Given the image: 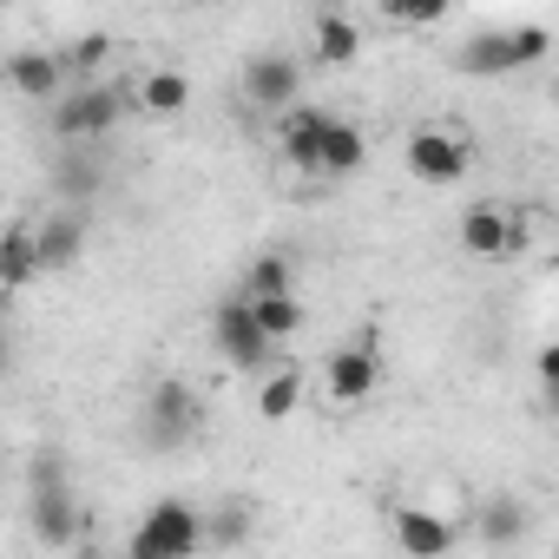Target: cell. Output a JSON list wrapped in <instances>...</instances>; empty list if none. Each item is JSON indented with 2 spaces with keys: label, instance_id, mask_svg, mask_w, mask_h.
<instances>
[{
  "label": "cell",
  "instance_id": "6da1fadb",
  "mask_svg": "<svg viewBox=\"0 0 559 559\" xmlns=\"http://www.w3.org/2000/svg\"><path fill=\"white\" fill-rule=\"evenodd\" d=\"M198 428H204V395H198L191 382L165 376V382L145 389V408H139V435H145V448L178 454V448L198 441Z\"/></svg>",
  "mask_w": 559,
  "mask_h": 559
},
{
  "label": "cell",
  "instance_id": "7c38bea8",
  "mask_svg": "<svg viewBox=\"0 0 559 559\" xmlns=\"http://www.w3.org/2000/svg\"><path fill=\"white\" fill-rule=\"evenodd\" d=\"M80 250H86V204L53 211V217H40V224H34V263H40V276L73 270V263H80Z\"/></svg>",
  "mask_w": 559,
  "mask_h": 559
},
{
  "label": "cell",
  "instance_id": "9c48e42d",
  "mask_svg": "<svg viewBox=\"0 0 559 559\" xmlns=\"http://www.w3.org/2000/svg\"><path fill=\"white\" fill-rule=\"evenodd\" d=\"M243 99L263 112H290L304 106V60L297 53H257L243 67Z\"/></svg>",
  "mask_w": 559,
  "mask_h": 559
},
{
  "label": "cell",
  "instance_id": "ffe728a7",
  "mask_svg": "<svg viewBox=\"0 0 559 559\" xmlns=\"http://www.w3.org/2000/svg\"><path fill=\"white\" fill-rule=\"evenodd\" d=\"M40 276L34 263V224H8L0 230V290H27Z\"/></svg>",
  "mask_w": 559,
  "mask_h": 559
},
{
  "label": "cell",
  "instance_id": "83f0119b",
  "mask_svg": "<svg viewBox=\"0 0 559 559\" xmlns=\"http://www.w3.org/2000/svg\"><path fill=\"white\" fill-rule=\"evenodd\" d=\"M0 376H8V336H0Z\"/></svg>",
  "mask_w": 559,
  "mask_h": 559
},
{
  "label": "cell",
  "instance_id": "8992f818",
  "mask_svg": "<svg viewBox=\"0 0 559 559\" xmlns=\"http://www.w3.org/2000/svg\"><path fill=\"white\" fill-rule=\"evenodd\" d=\"M454 243H461L474 263L513 257V250L526 243V217H520L513 204H500V198H480V204H467V211H461V224H454Z\"/></svg>",
  "mask_w": 559,
  "mask_h": 559
},
{
  "label": "cell",
  "instance_id": "cb8c5ba5",
  "mask_svg": "<svg viewBox=\"0 0 559 559\" xmlns=\"http://www.w3.org/2000/svg\"><path fill=\"white\" fill-rule=\"evenodd\" d=\"M250 533V507H217V513H204V546H237Z\"/></svg>",
  "mask_w": 559,
  "mask_h": 559
},
{
  "label": "cell",
  "instance_id": "52a82bcc",
  "mask_svg": "<svg viewBox=\"0 0 559 559\" xmlns=\"http://www.w3.org/2000/svg\"><path fill=\"white\" fill-rule=\"evenodd\" d=\"M376 389H382V349H376V336L336 343V349L323 356V395H330L336 408H362Z\"/></svg>",
  "mask_w": 559,
  "mask_h": 559
},
{
  "label": "cell",
  "instance_id": "4fadbf2b",
  "mask_svg": "<svg viewBox=\"0 0 559 559\" xmlns=\"http://www.w3.org/2000/svg\"><path fill=\"white\" fill-rule=\"evenodd\" d=\"M27 526H34V539L40 546H73L80 539V526H86V507L73 500V487H47V493H27Z\"/></svg>",
  "mask_w": 559,
  "mask_h": 559
},
{
  "label": "cell",
  "instance_id": "e0dca14e",
  "mask_svg": "<svg viewBox=\"0 0 559 559\" xmlns=\"http://www.w3.org/2000/svg\"><path fill=\"white\" fill-rule=\"evenodd\" d=\"M362 165H369V132H362V126H349V119H330L317 171H323V178H356Z\"/></svg>",
  "mask_w": 559,
  "mask_h": 559
},
{
  "label": "cell",
  "instance_id": "9a60e30c",
  "mask_svg": "<svg viewBox=\"0 0 559 559\" xmlns=\"http://www.w3.org/2000/svg\"><path fill=\"white\" fill-rule=\"evenodd\" d=\"M126 99H132L145 119H178V112L191 106V73H178V67H145Z\"/></svg>",
  "mask_w": 559,
  "mask_h": 559
},
{
  "label": "cell",
  "instance_id": "30bf717a",
  "mask_svg": "<svg viewBox=\"0 0 559 559\" xmlns=\"http://www.w3.org/2000/svg\"><path fill=\"white\" fill-rule=\"evenodd\" d=\"M389 533H395V546H402L408 559H448V552H454V539H461V526H454L448 513L415 507V500H402V507L389 513Z\"/></svg>",
  "mask_w": 559,
  "mask_h": 559
},
{
  "label": "cell",
  "instance_id": "44dd1931",
  "mask_svg": "<svg viewBox=\"0 0 559 559\" xmlns=\"http://www.w3.org/2000/svg\"><path fill=\"white\" fill-rule=\"evenodd\" d=\"M257 297H297V263L290 257H257L250 270H243V290H237V304H257Z\"/></svg>",
  "mask_w": 559,
  "mask_h": 559
},
{
  "label": "cell",
  "instance_id": "3957f363",
  "mask_svg": "<svg viewBox=\"0 0 559 559\" xmlns=\"http://www.w3.org/2000/svg\"><path fill=\"white\" fill-rule=\"evenodd\" d=\"M402 165H408V178L415 185H461L467 178V165H474V139L454 126V119H428V126H415L408 139H402Z\"/></svg>",
  "mask_w": 559,
  "mask_h": 559
},
{
  "label": "cell",
  "instance_id": "484cf974",
  "mask_svg": "<svg viewBox=\"0 0 559 559\" xmlns=\"http://www.w3.org/2000/svg\"><path fill=\"white\" fill-rule=\"evenodd\" d=\"M47 487H67V461L60 454H34L27 461V493H47Z\"/></svg>",
  "mask_w": 559,
  "mask_h": 559
},
{
  "label": "cell",
  "instance_id": "4316f807",
  "mask_svg": "<svg viewBox=\"0 0 559 559\" xmlns=\"http://www.w3.org/2000/svg\"><path fill=\"white\" fill-rule=\"evenodd\" d=\"M60 191H67V198H93V191H99V171L73 158V165H60Z\"/></svg>",
  "mask_w": 559,
  "mask_h": 559
},
{
  "label": "cell",
  "instance_id": "d6986e66",
  "mask_svg": "<svg viewBox=\"0 0 559 559\" xmlns=\"http://www.w3.org/2000/svg\"><path fill=\"white\" fill-rule=\"evenodd\" d=\"M243 317L257 323V336L276 349V343H297L304 336V297H257V304H243Z\"/></svg>",
  "mask_w": 559,
  "mask_h": 559
},
{
  "label": "cell",
  "instance_id": "2e32d148",
  "mask_svg": "<svg viewBox=\"0 0 559 559\" xmlns=\"http://www.w3.org/2000/svg\"><path fill=\"white\" fill-rule=\"evenodd\" d=\"M310 53H317L323 67H356V60H362V27H356L343 8H323V14L310 21Z\"/></svg>",
  "mask_w": 559,
  "mask_h": 559
},
{
  "label": "cell",
  "instance_id": "7a4b0ae2",
  "mask_svg": "<svg viewBox=\"0 0 559 559\" xmlns=\"http://www.w3.org/2000/svg\"><path fill=\"white\" fill-rule=\"evenodd\" d=\"M546 47H552V34H546L539 21H520V27H487V34H474V40L454 53V67H461V73H474V80H500V73L539 67V60H546Z\"/></svg>",
  "mask_w": 559,
  "mask_h": 559
},
{
  "label": "cell",
  "instance_id": "d4e9b609",
  "mask_svg": "<svg viewBox=\"0 0 559 559\" xmlns=\"http://www.w3.org/2000/svg\"><path fill=\"white\" fill-rule=\"evenodd\" d=\"M382 21H395V27H441L448 8H441V0H389Z\"/></svg>",
  "mask_w": 559,
  "mask_h": 559
},
{
  "label": "cell",
  "instance_id": "7402d4cb",
  "mask_svg": "<svg viewBox=\"0 0 559 559\" xmlns=\"http://www.w3.org/2000/svg\"><path fill=\"white\" fill-rule=\"evenodd\" d=\"M474 526H480V539H487V546H513V539L526 533V507H520V500H487Z\"/></svg>",
  "mask_w": 559,
  "mask_h": 559
},
{
  "label": "cell",
  "instance_id": "277c9868",
  "mask_svg": "<svg viewBox=\"0 0 559 559\" xmlns=\"http://www.w3.org/2000/svg\"><path fill=\"white\" fill-rule=\"evenodd\" d=\"M204 546V513L191 500H158L139 526H132V546L126 559H191Z\"/></svg>",
  "mask_w": 559,
  "mask_h": 559
},
{
  "label": "cell",
  "instance_id": "ba28073f",
  "mask_svg": "<svg viewBox=\"0 0 559 559\" xmlns=\"http://www.w3.org/2000/svg\"><path fill=\"white\" fill-rule=\"evenodd\" d=\"M211 343H217V356H224L230 369H243V376H263V369H276V349L257 336V323L243 317V304H237V297L211 310Z\"/></svg>",
  "mask_w": 559,
  "mask_h": 559
},
{
  "label": "cell",
  "instance_id": "5bb4252c",
  "mask_svg": "<svg viewBox=\"0 0 559 559\" xmlns=\"http://www.w3.org/2000/svg\"><path fill=\"white\" fill-rule=\"evenodd\" d=\"M323 132H330V112H323V106H290V112H276V152H284L297 171H317Z\"/></svg>",
  "mask_w": 559,
  "mask_h": 559
},
{
  "label": "cell",
  "instance_id": "5b68a950",
  "mask_svg": "<svg viewBox=\"0 0 559 559\" xmlns=\"http://www.w3.org/2000/svg\"><path fill=\"white\" fill-rule=\"evenodd\" d=\"M126 112H132V106H126V93H119V86L86 80V86H73V93L53 106V132H60L67 145H93V139H106Z\"/></svg>",
  "mask_w": 559,
  "mask_h": 559
},
{
  "label": "cell",
  "instance_id": "8fae6325",
  "mask_svg": "<svg viewBox=\"0 0 559 559\" xmlns=\"http://www.w3.org/2000/svg\"><path fill=\"white\" fill-rule=\"evenodd\" d=\"M0 80H8L27 106H53V99H67V67H60L53 47H14L8 67H0Z\"/></svg>",
  "mask_w": 559,
  "mask_h": 559
},
{
  "label": "cell",
  "instance_id": "ac0fdd59",
  "mask_svg": "<svg viewBox=\"0 0 559 559\" xmlns=\"http://www.w3.org/2000/svg\"><path fill=\"white\" fill-rule=\"evenodd\" d=\"M304 389H310V376H304L297 362H276V369H263L257 415H263V421H290V415L304 408Z\"/></svg>",
  "mask_w": 559,
  "mask_h": 559
},
{
  "label": "cell",
  "instance_id": "603a6c76",
  "mask_svg": "<svg viewBox=\"0 0 559 559\" xmlns=\"http://www.w3.org/2000/svg\"><path fill=\"white\" fill-rule=\"evenodd\" d=\"M60 53V67H67V80H80L86 86V73L112 53V34H86V40H73V47H53Z\"/></svg>",
  "mask_w": 559,
  "mask_h": 559
}]
</instances>
